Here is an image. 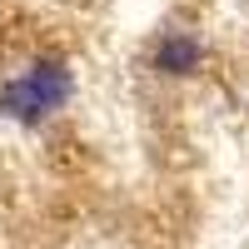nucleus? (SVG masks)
I'll return each instance as SVG.
<instances>
[{
    "label": "nucleus",
    "mask_w": 249,
    "mask_h": 249,
    "mask_svg": "<svg viewBox=\"0 0 249 249\" xmlns=\"http://www.w3.org/2000/svg\"><path fill=\"white\" fill-rule=\"evenodd\" d=\"M0 110L10 120H20V124H40L45 120V105H40V95L25 85V75H15V80L0 85Z\"/></svg>",
    "instance_id": "nucleus-3"
},
{
    "label": "nucleus",
    "mask_w": 249,
    "mask_h": 249,
    "mask_svg": "<svg viewBox=\"0 0 249 249\" xmlns=\"http://www.w3.org/2000/svg\"><path fill=\"white\" fill-rule=\"evenodd\" d=\"M25 85L40 95V105H45V115H50V110H60L70 100V65L65 60H35V65L25 70Z\"/></svg>",
    "instance_id": "nucleus-2"
},
{
    "label": "nucleus",
    "mask_w": 249,
    "mask_h": 249,
    "mask_svg": "<svg viewBox=\"0 0 249 249\" xmlns=\"http://www.w3.org/2000/svg\"><path fill=\"white\" fill-rule=\"evenodd\" d=\"M199 60H204V45H199V40L184 35V30H170V35H160L150 65H155L160 75H175V80H179V75H195Z\"/></svg>",
    "instance_id": "nucleus-1"
}]
</instances>
